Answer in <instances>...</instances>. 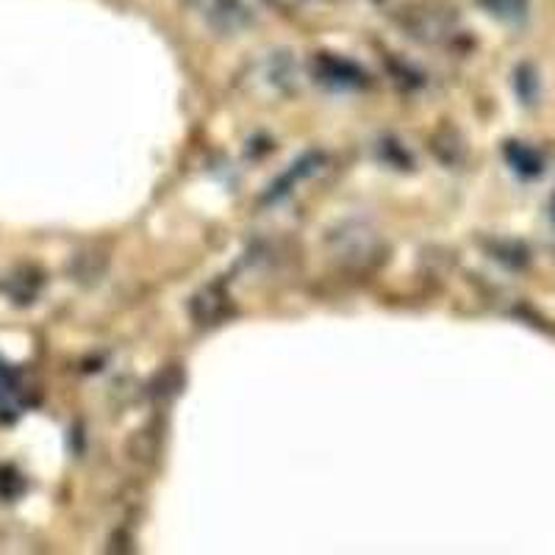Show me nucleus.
<instances>
[{"label":"nucleus","mask_w":555,"mask_h":555,"mask_svg":"<svg viewBox=\"0 0 555 555\" xmlns=\"http://www.w3.org/2000/svg\"><path fill=\"white\" fill-rule=\"evenodd\" d=\"M494 17L508 20V23H517L528 14V0H480Z\"/></svg>","instance_id":"obj_4"},{"label":"nucleus","mask_w":555,"mask_h":555,"mask_svg":"<svg viewBox=\"0 0 555 555\" xmlns=\"http://www.w3.org/2000/svg\"><path fill=\"white\" fill-rule=\"evenodd\" d=\"M314 73L320 76V81L331 83V87H359L364 81V73L356 64L328 56V53H322V56L314 59Z\"/></svg>","instance_id":"obj_3"},{"label":"nucleus","mask_w":555,"mask_h":555,"mask_svg":"<svg viewBox=\"0 0 555 555\" xmlns=\"http://www.w3.org/2000/svg\"><path fill=\"white\" fill-rule=\"evenodd\" d=\"M508 158H512V165L517 167L519 172H528V176L542 172V158L530 151V147L519 145V142H512V145H508Z\"/></svg>","instance_id":"obj_5"},{"label":"nucleus","mask_w":555,"mask_h":555,"mask_svg":"<svg viewBox=\"0 0 555 555\" xmlns=\"http://www.w3.org/2000/svg\"><path fill=\"white\" fill-rule=\"evenodd\" d=\"M400 26L423 44H442L459 28V12L444 0H411L400 9Z\"/></svg>","instance_id":"obj_1"},{"label":"nucleus","mask_w":555,"mask_h":555,"mask_svg":"<svg viewBox=\"0 0 555 555\" xmlns=\"http://www.w3.org/2000/svg\"><path fill=\"white\" fill-rule=\"evenodd\" d=\"M190 314L201 328L220 325L231 314V295L220 284H208L190 300Z\"/></svg>","instance_id":"obj_2"}]
</instances>
